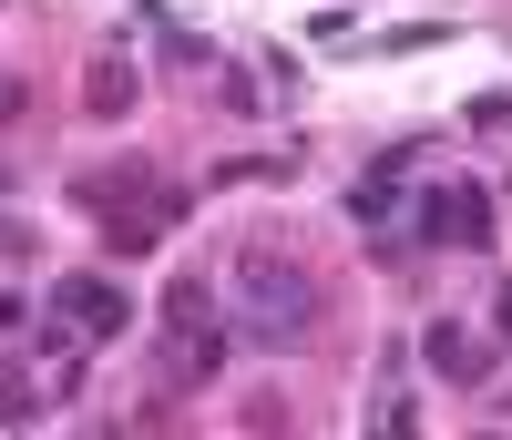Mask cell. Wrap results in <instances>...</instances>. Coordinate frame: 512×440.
I'll return each instance as SVG.
<instances>
[{
    "label": "cell",
    "instance_id": "cell-3",
    "mask_svg": "<svg viewBox=\"0 0 512 440\" xmlns=\"http://www.w3.org/2000/svg\"><path fill=\"white\" fill-rule=\"evenodd\" d=\"M216 369H226L216 318H164V389H216Z\"/></svg>",
    "mask_w": 512,
    "mask_h": 440
},
{
    "label": "cell",
    "instance_id": "cell-9",
    "mask_svg": "<svg viewBox=\"0 0 512 440\" xmlns=\"http://www.w3.org/2000/svg\"><path fill=\"white\" fill-rule=\"evenodd\" d=\"M0 328H21V297H11V287H0Z\"/></svg>",
    "mask_w": 512,
    "mask_h": 440
},
{
    "label": "cell",
    "instance_id": "cell-1",
    "mask_svg": "<svg viewBox=\"0 0 512 440\" xmlns=\"http://www.w3.org/2000/svg\"><path fill=\"white\" fill-rule=\"evenodd\" d=\"M308 318H318V287L297 277L287 256H267V246H256L246 267H236V328H246V338H297Z\"/></svg>",
    "mask_w": 512,
    "mask_h": 440
},
{
    "label": "cell",
    "instance_id": "cell-5",
    "mask_svg": "<svg viewBox=\"0 0 512 440\" xmlns=\"http://www.w3.org/2000/svg\"><path fill=\"white\" fill-rule=\"evenodd\" d=\"M420 348H431V369H441L451 389H482V379H492V348H482L472 328H451V318H431V338H420Z\"/></svg>",
    "mask_w": 512,
    "mask_h": 440
},
{
    "label": "cell",
    "instance_id": "cell-4",
    "mask_svg": "<svg viewBox=\"0 0 512 440\" xmlns=\"http://www.w3.org/2000/svg\"><path fill=\"white\" fill-rule=\"evenodd\" d=\"M52 307H62V318H82L93 338H123V328H134V297H123L113 277H62Z\"/></svg>",
    "mask_w": 512,
    "mask_h": 440
},
{
    "label": "cell",
    "instance_id": "cell-8",
    "mask_svg": "<svg viewBox=\"0 0 512 440\" xmlns=\"http://www.w3.org/2000/svg\"><path fill=\"white\" fill-rule=\"evenodd\" d=\"M492 328H502V338H512V277H502V297H492Z\"/></svg>",
    "mask_w": 512,
    "mask_h": 440
},
{
    "label": "cell",
    "instance_id": "cell-6",
    "mask_svg": "<svg viewBox=\"0 0 512 440\" xmlns=\"http://www.w3.org/2000/svg\"><path fill=\"white\" fill-rule=\"evenodd\" d=\"M82 103H93V113H123V103H134V62H93V72H82Z\"/></svg>",
    "mask_w": 512,
    "mask_h": 440
},
{
    "label": "cell",
    "instance_id": "cell-7",
    "mask_svg": "<svg viewBox=\"0 0 512 440\" xmlns=\"http://www.w3.org/2000/svg\"><path fill=\"white\" fill-rule=\"evenodd\" d=\"M164 318H216V287H205V277H175V287H164Z\"/></svg>",
    "mask_w": 512,
    "mask_h": 440
},
{
    "label": "cell",
    "instance_id": "cell-2",
    "mask_svg": "<svg viewBox=\"0 0 512 440\" xmlns=\"http://www.w3.org/2000/svg\"><path fill=\"white\" fill-rule=\"evenodd\" d=\"M420 246H492V185H420Z\"/></svg>",
    "mask_w": 512,
    "mask_h": 440
}]
</instances>
